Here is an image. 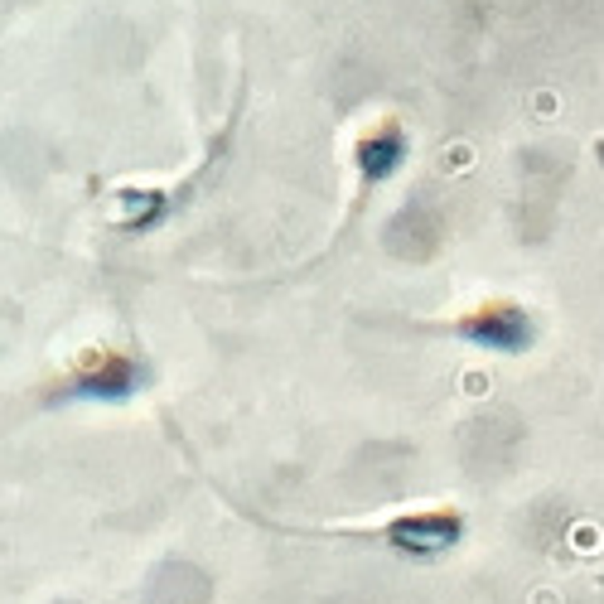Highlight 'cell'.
Segmentation results:
<instances>
[{
	"label": "cell",
	"mask_w": 604,
	"mask_h": 604,
	"mask_svg": "<svg viewBox=\"0 0 604 604\" xmlns=\"http://www.w3.org/2000/svg\"><path fill=\"white\" fill-rule=\"evenodd\" d=\"M459 334H465L469 344L498 348V354H523V348L532 344V319H527V310L498 300V305H484V310L459 319Z\"/></svg>",
	"instance_id": "6da1fadb"
},
{
	"label": "cell",
	"mask_w": 604,
	"mask_h": 604,
	"mask_svg": "<svg viewBox=\"0 0 604 604\" xmlns=\"http://www.w3.org/2000/svg\"><path fill=\"white\" fill-rule=\"evenodd\" d=\"M392 546H401L406 556H440L459 542V517L455 513H411V517H397L387 527Z\"/></svg>",
	"instance_id": "7a4b0ae2"
},
{
	"label": "cell",
	"mask_w": 604,
	"mask_h": 604,
	"mask_svg": "<svg viewBox=\"0 0 604 604\" xmlns=\"http://www.w3.org/2000/svg\"><path fill=\"white\" fill-rule=\"evenodd\" d=\"M140 382V373H136V363L131 358H121V354H97L88 358L78 368L73 377V387L68 392H78V397H97V401H121V397H131Z\"/></svg>",
	"instance_id": "3957f363"
},
{
	"label": "cell",
	"mask_w": 604,
	"mask_h": 604,
	"mask_svg": "<svg viewBox=\"0 0 604 604\" xmlns=\"http://www.w3.org/2000/svg\"><path fill=\"white\" fill-rule=\"evenodd\" d=\"M401 156H406V136H401V126H392V121L358 140V170H363V179H387L401 165Z\"/></svg>",
	"instance_id": "277c9868"
}]
</instances>
